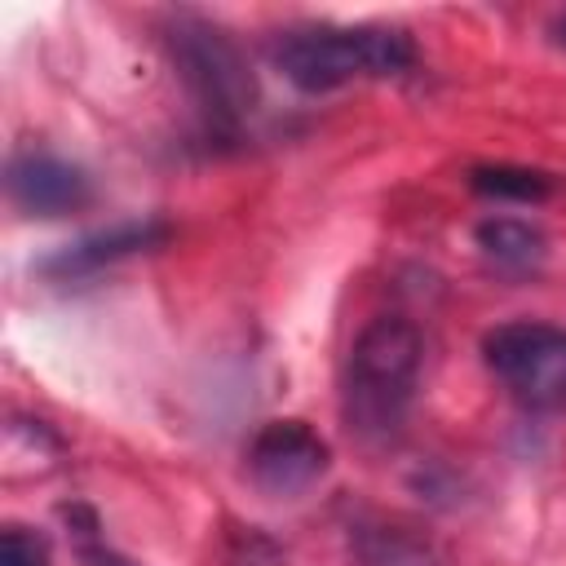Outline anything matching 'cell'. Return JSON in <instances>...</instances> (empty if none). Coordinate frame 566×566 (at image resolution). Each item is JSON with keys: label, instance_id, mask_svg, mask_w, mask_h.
<instances>
[{"label": "cell", "instance_id": "obj_12", "mask_svg": "<svg viewBox=\"0 0 566 566\" xmlns=\"http://www.w3.org/2000/svg\"><path fill=\"white\" fill-rule=\"evenodd\" d=\"M0 566H49V544H44V535H35V531H27V526H4Z\"/></svg>", "mask_w": 566, "mask_h": 566}, {"label": "cell", "instance_id": "obj_2", "mask_svg": "<svg viewBox=\"0 0 566 566\" xmlns=\"http://www.w3.org/2000/svg\"><path fill=\"white\" fill-rule=\"evenodd\" d=\"M274 71L301 93H332L358 80H385L416 66V44L398 27H292L270 49Z\"/></svg>", "mask_w": 566, "mask_h": 566}, {"label": "cell", "instance_id": "obj_1", "mask_svg": "<svg viewBox=\"0 0 566 566\" xmlns=\"http://www.w3.org/2000/svg\"><path fill=\"white\" fill-rule=\"evenodd\" d=\"M420 380V332L402 314L371 318L345 358L340 416L363 447H385L402 433Z\"/></svg>", "mask_w": 566, "mask_h": 566}, {"label": "cell", "instance_id": "obj_11", "mask_svg": "<svg viewBox=\"0 0 566 566\" xmlns=\"http://www.w3.org/2000/svg\"><path fill=\"white\" fill-rule=\"evenodd\" d=\"M226 566H283V548L256 526H239L226 548Z\"/></svg>", "mask_w": 566, "mask_h": 566}, {"label": "cell", "instance_id": "obj_4", "mask_svg": "<svg viewBox=\"0 0 566 566\" xmlns=\"http://www.w3.org/2000/svg\"><path fill=\"white\" fill-rule=\"evenodd\" d=\"M482 358L491 376L504 385V394L526 411H544V416L566 411V327L535 318L500 323L486 332Z\"/></svg>", "mask_w": 566, "mask_h": 566}, {"label": "cell", "instance_id": "obj_13", "mask_svg": "<svg viewBox=\"0 0 566 566\" xmlns=\"http://www.w3.org/2000/svg\"><path fill=\"white\" fill-rule=\"evenodd\" d=\"M548 40H553V44H557V49H566V9H562V13H553V18H548Z\"/></svg>", "mask_w": 566, "mask_h": 566}, {"label": "cell", "instance_id": "obj_5", "mask_svg": "<svg viewBox=\"0 0 566 566\" xmlns=\"http://www.w3.org/2000/svg\"><path fill=\"white\" fill-rule=\"evenodd\" d=\"M243 460H248V482L261 495L292 500L305 495L327 473L332 451L305 420H270L256 429Z\"/></svg>", "mask_w": 566, "mask_h": 566}, {"label": "cell", "instance_id": "obj_3", "mask_svg": "<svg viewBox=\"0 0 566 566\" xmlns=\"http://www.w3.org/2000/svg\"><path fill=\"white\" fill-rule=\"evenodd\" d=\"M168 53L172 66L199 111V124L208 137H239L243 124L256 111V80L243 62L239 44L208 18H172L168 27Z\"/></svg>", "mask_w": 566, "mask_h": 566}, {"label": "cell", "instance_id": "obj_10", "mask_svg": "<svg viewBox=\"0 0 566 566\" xmlns=\"http://www.w3.org/2000/svg\"><path fill=\"white\" fill-rule=\"evenodd\" d=\"M62 522H66V535H71V544H75L80 566H133L128 557H119V553L106 544L102 522H97V513H93L88 504H66V509H62Z\"/></svg>", "mask_w": 566, "mask_h": 566}, {"label": "cell", "instance_id": "obj_9", "mask_svg": "<svg viewBox=\"0 0 566 566\" xmlns=\"http://www.w3.org/2000/svg\"><path fill=\"white\" fill-rule=\"evenodd\" d=\"M473 190L486 199H513V203H539L553 195V177L539 168H517V164H482L469 172Z\"/></svg>", "mask_w": 566, "mask_h": 566}, {"label": "cell", "instance_id": "obj_6", "mask_svg": "<svg viewBox=\"0 0 566 566\" xmlns=\"http://www.w3.org/2000/svg\"><path fill=\"white\" fill-rule=\"evenodd\" d=\"M9 199L18 212L27 217H71L80 208H88L93 199V181L84 168L49 155V150H22L9 159Z\"/></svg>", "mask_w": 566, "mask_h": 566}, {"label": "cell", "instance_id": "obj_8", "mask_svg": "<svg viewBox=\"0 0 566 566\" xmlns=\"http://www.w3.org/2000/svg\"><path fill=\"white\" fill-rule=\"evenodd\" d=\"M478 248L500 265V270H539L544 261V234L522 221V217H486L478 226Z\"/></svg>", "mask_w": 566, "mask_h": 566}, {"label": "cell", "instance_id": "obj_7", "mask_svg": "<svg viewBox=\"0 0 566 566\" xmlns=\"http://www.w3.org/2000/svg\"><path fill=\"white\" fill-rule=\"evenodd\" d=\"M168 239V226L146 217V221H119V226H106L97 234H84L66 248H57L40 270L49 279H80V274H97L102 265H115V261H128L146 248H159Z\"/></svg>", "mask_w": 566, "mask_h": 566}]
</instances>
